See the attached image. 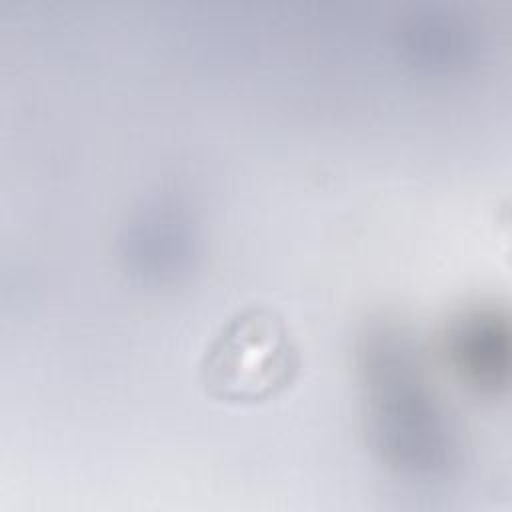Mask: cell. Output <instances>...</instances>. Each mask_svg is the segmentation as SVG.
<instances>
[{"instance_id": "obj_1", "label": "cell", "mask_w": 512, "mask_h": 512, "mask_svg": "<svg viewBox=\"0 0 512 512\" xmlns=\"http://www.w3.org/2000/svg\"><path fill=\"white\" fill-rule=\"evenodd\" d=\"M300 362L286 320L274 308L252 304L212 334L198 362V378L214 400L256 404L284 392L298 376Z\"/></svg>"}]
</instances>
